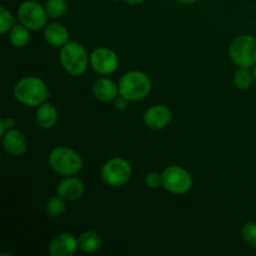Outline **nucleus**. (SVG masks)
<instances>
[{"mask_svg": "<svg viewBox=\"0 0 256 256\" xmlns=\"http://www.w3.org/2000/svg\"><path fill=\"white\" fill-rule=\"evenodd\" d=\"M48 18L45 5L36 0H25L18 8V19L30 30H40L46 26Z\"/></svg>", "mask_w": 256, "mask_h": 256, "instance_id": "8", "label": "nucleus"}, {"mask_svg": "<svg viewBox=\"0 0 256 256\" xmlns=\"http://www.w3.org/2000/svg\"><path fill=\"white\" fill-rule=\"evenodd\" d=\"M14 16L5 6H0V32L6 34L14 26Z\"/></svg>", "mask_w": 256, "mask_h": 256, "instance_id": "22", "label": "nucleus"}, {"mask_svg": "<svg viewBox=\"0 0 256 256\" xmlns=\"http://www.w3.org/2000/svg\"><path fill=\"white\" fill-rule=\"evenodd\" d=\"M14 96L25 106H39L49 96V89L44 80L30 75L18 80L14 86Z\"/></svg>", "mask_w": 256, "mask_h": 256, "instance_id": "1", "label": "nucleus"}, {"mask_svg": "<svg viewBox=\"0 0 256 256\" xmlns=\"http://www.w3.org/2000/svg\"><path fill=\"white\" fill-rule=\"evenodd\" d=\"M2 148L12 156H22L28 150V139L20 130L12 129L2 135Z\"/></svg>", "mask_w": 256, "mask_h": 256, "instance_id": "13", "label": "nucleus"}, {"mask_svg": "<svg viewBox=\"0 0 256 256\" xmlns=\"http://www.w3.org/2000/svg\"><path fill=\"white\" fill-rule=\"evenodd\" d=\"M125 2H128V4L130 5H139L142 4V2H144L145 0H124Z\"/></svg>", "mask_w": 256, "mask_h": 256, "instance_id": "28", "label": "nucleus"}, {"mask_svg": "<svg viewBox=\"0 0 256 256\" xmlns=\"http://www.w3.org/2000/svg\"><path fill=\"white\" fill-rule=\"evenodd\" d=\"M172 110L165 105H152L144 112V122L149 129L162 130L172 122Z\"/></svg>", "mask_w": 256, "mask_h": 256, "instance_id": "11", "label": "nucleus"}, {"mask_svg": "<svg viewBox=\"0 0 256 256\" xmlns=\"http://www.w3.org/2000/svg\"><path fill=\"white\" fill-rule=\"evenodd\" d=\"M9 40L15 48L26 46L30 42V29H28L22 22L14 25L9 32Z\"/></svg>", "mask_w": 256, "mask_h": 256, "instance_id": "18", "label": "nucleus"}, {"mask_svg": "<svg viewBox=\"0 0 256 256\" xmlns=\"http://www.w3.org/2000/svg\"><path fill=\"white\" fill-rule=\"evenodd\" d=\"M132 175V164L122 158H112L104 162L100 170L102 182L110 186H122L126 184Z\"/></svg>", "mask_w": 256, "mask_h": 256, "instance_id": "6", "label": "nucleus"}, {"mask_svg": "<svg viewBox=\"0 0 256 256\" xmlns=\"http://www.w3.org/2000/svg\"><path fill=\"white\" fill-rule=\"evenodd\" d=\"M65 209H66L65 200L62 198H60L59 195L50 198L46 202V204H45V210H46L48 215H50L52 218L62 216L65 212Z\"/></svg>", "mask_w": 256, "mask_h": 256, "instance_id": "21", "label": "nucleus"}, {"mask_svg": "<svg viewBox=\"0 0 256 256\" xmlns=\"http://www.w3.org/2000/svg\"><path fill=\"white\" fill-rule=\"evenodd\" d=\"M84 190V182L79 178L69 175V176H65L64 179L60 180L56 186V195H59L66 202H75L82 196Z\"/></svg>", "mask_w": 256, "mask_h": 256, "instance_id": "12", "label": "nucleus"}, {"mask_svg": "<svg viewBox=\"0 0 256 256\" xmlns=\"http://www.w3.org/2000/svg\"><path fill=\"white\" fill-rule=\"evenodd\" d=\"M252 75H254V79L256 82V64L254 65V66H252Z\"/></svg>", "mask_w": 256, "mask_h": 256, "instance_id": "29", "label": "nucleus"}, {"mask_svg": "<svg viewBox=\"0 0 256 256\" xmlns=\"http://www.w3.org/2000/svg\"><path fill=\"white\" fill-rule=\"evenodd\" d=\"M145 184L150 189H158V188L162 186V174L156 172H152L146 175L145 178Z\"/></svg>", "mask_w": 256, "mask_h": 256, "instance_id": "24", "label": "nucleus"}, {"mask_svg": "<svg viewBox=\"0 0 256 256\" xmlns=\"http://www.w3.org/2000/svg\"><path fill=\"white\" fill-rule=\"evenodd\" d=\"M59 60L62 66L69 74L74 76L82 75L88 70L90 62V56L82 44L76 42H69L62 46L59 54Z\"/></svg>", "mask_w": 256, "mask_h": 256, "instance_id": "3", "label": "nucleus"}, {"mask_svg": "<svg viewBox=\"0 0 256 256\" xmlns=\"http://www.w3.org/2000/svg\"><path fill=\"white\" fill-rule=\"evenodd\" d=\"M162 188L175 195L186 194L192 186V178L186 169L178 165H172L162 172Z\"/></svg>", "mask_w": 256, "mask_h": 256, "instance_id": "7", "label": "nucleus"}, {"mask_svg": "<svg viewBox=\"0 0 256 256\" xmlns=\"http://www.w3.org/2000/svg\"><path fill=\"white\" fill-rule=\"evenodd\" d=\"M78 249V239L70 232L56 235L49 244V254L52 256H72Z\"/></svg>", "mask_w": 256, "mask_h": 256, "instance_id": "10", "label": "nucleus"}, {"mask_svg": "<svg viewBox=\"0 0 256 256\" xmlns=\"http://www.w3.org/2000/svg\"><path fill=\"white\" fill-rule=\"evenodd\" d=\"M242 235L244 242H246L249 246L255 248L256 249V222H249L242 226Z\"/></svg>", "mask_w": 256, "mask_h": 256, "instance_id": "23", "label": "nucleus"}, {"mask_svg": "<svg viewBox=\"0 0 256 256\" xmlns=\"http://www.w3.org/2000/svg\"><path fill=\"white\" fill-rule=\"evenodd\" d=\"M92 96L102 102H109L119 96V88L109 78H100L95 80L92 86Z\"/></svg>", "mask_w": 256, "mask_h": 256, "instance_id": "14", "label": "nucleus"}, {"mask_svg": "<svg viewBox=\"0 0 256 256\" xmlns=\"http://www.w3.org/2000/svg\"><path fill=\"white\" fill-rule=\"evenodd\" d=\"M35 122L42 129L48 130L54 128L58 122V112L54 105L50 102H42L39 105L35 114Z\"/></svg>", "mask_w": 256, "mask_h": 256, "instance_id": "16", "label": "nucleus"}, {"mask_svg": "<svg viewBox=\"0 0 256 256\" xmlns=\"http://www.w3.org/2000/svg\"><path fill=\"white\" fill-rule=\"evenodd\" d=\"M44 38L48 44L52 46H64L66 42H69V32L64 25L52 22L45 26Z\"/></svg>", "mask_w": 256, "mask_h": 256, "instance_id": "15", "label": "nucleus"}, {"mask_svg": "<svg viewBox=\"0 0 256 256\" xmlns=\"http://www.w3.org/2000/svg\"><path fill=\"white\" fill-rule=\"evenodd\" d=\"M102 236L96 232L88 230L78 238L79 249L86 254H94L102 248Z\"/></svg>", "mask_w": 256, "mask_h": 256, "instance_id": "17", "label": "nucleus"}, {"mask_svg": "<svg viewBox=\"0 0 256 256\" xmlns=\"http://www.w3.org/2000/svg\"><path fill=\"white\" fill-rule=\"evenodd\" d=\"M119 95L124 96L129 102H139L146 98L152 92V79L145 72L139 70H132L128 72L120 78L119 84Z\"/></svg>", "mask_w": 256, "mask_h": 256, "instance_id": "2", "label": "nucleus"}, {"mask_svg": "<svg viewBox=\"0 0 256 256\" xmlns=\"http://www.w3.org/2000/svg\"><path fill=\"white\" fill-rule=\"evenodd\" d=\"M128 105H129V100L125 99V98L122 96V95H119V96L115 99V106H116V109L125 110L128 108Z\"/></svg>", "mask_w": 256, "mask_h": 256, "instance_id": "26", "label": "nucleus"}, {"mask_svg": "<svg viewBox=\"0 0 256 256\" xmlns=\"http://www.w3.org/2000/svg\"><path fill=\"white\" fill-rule=\"evenodd\" d=\"M15 125V120L12 118H2L0 122V135H4L5 132L12 130Z\"/></svg>", "mask_w": 256, "mask_h": 256, "instance_id": "25", "label": "nucleus"}, {"mask_svg": "<svg viewBox=\"0 0 256 256\" xmlns=\"http://www.w3.org/2000/svg\"><path fill=\"white\" fill-rule=\"evenodd\" d=\"M254 80V75L249 68H239L234 74V85L240 90L250 89Z\"/></svg>", "mask_w": 256, "mask_h": 256, "instance_id": "19", "label": "nucleus"}, {"mask_svg": "<svg viewBox=\"0 0 256 256\" xmlns=\"http://www.w3.org/2000/svg\"><path fill=\"white\" fill-rule=\"evenodd\" d=\"M90 65L100 75H110L116 72L119 66V58L114 50L105 46L94 49L90 54Z\"/></svg>", "mask_w": 256, "mask_h": 256, "instance_id": "9", "label": "nucleus"}, {"mask_svg": "<svg viewBox=\"0 0 256 256\" xmlns=\"http://www.w3.org/2000/svg\"><path fill=\"white\" fill-rule=\"evenodd\" d=\"M49 165L55 172L64 176L75 175L82 169V159L75 150L68 146H56L50 152Z\"/></svg>", "mask_w": 256, "mask_h": 256, "instance_id": "4", "label": "nucleus"}, {"mask_svg": "<svg viewBox=\"0 0 256 256\" xmlns=\"http://www.w3.org/2000/svg\"><path fill=\"white\" fill-rule=\"evenodd\" d=\"M230 59L239 68H250L256 64V38L244 34L236 36L229 48Z\"/></svg>", "mask_w": 256, "mask_h": 256, "instance_id": "5", "label": "nucleus"}, {"mask_svg": "<svg viewBox=\"0 0 256 256\" xmlns=\"http://www.w3.org/2000/svg\"><path fill=\"white\" fill-rule=\"evenodd\" d=\"M175 2H180V4H184V5H192L194 2H196L198 0H175Z\"/></svg>", "mask_w": 256, "mask_h": 256, "instance_id": "27", "label": "nucleus"}, {"mask_svg": "<svg viewBox=\"0 0 256 256\" xmlns=\"http://www.w3.org/2000/svg\"><path fill=\"white\" fill-rule=\"evenodd\" d=\"M45 9L50 19H59L66 12L68 2L66 0H46Z\"/></svg>", "mask_w": 256, "mask_h": 256, "instance_id": "20", "label": "nucleus"}]
</instances>
